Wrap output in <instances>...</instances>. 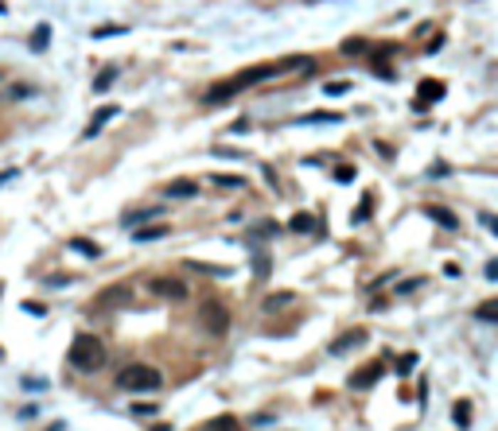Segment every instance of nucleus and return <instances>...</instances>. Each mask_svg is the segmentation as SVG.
Returning <instances> with one entry per match:
<instances>
[{
	"label": "nucleus",
	"mask_w": 498,
	"mask_h": 431,
	"mask_svg": "<svg viewBox=\"0 0 498 431\" xmlns=\"http://www.w3.org/2000/svg\"><path fill=\"white\" fill-rule=\"evenodd\" d=\"M105 346H102V338H94V334H78L74 338V346H70V366L74 369H82V373H97L105 366Z\"/></svg>",
	"instance_id": "nucleus-1"
},
{
	"label": "nucleus",
	"mask_w": 498,
	"mask_h": 431,
	"mask_svg": "<svg viewBox=\"0 0 498 431\" xmlns=\"http://www.w3.org/2000/svg\"><path fill=\"white\" fill-rule=\"evenodd\" d=\"M280 70H285V62H280V66H257V70H245V74H238V78H230V82H222V86H214L211 94H206V102H211V105H218V102H230V97H234L238 89H245V86H257V82L272 78V74H280Z\"/></svg>",
	"instance_id": "nucleus-2"
},
{
	"label": "nucleus",
	"mask_w": 498,
	"mask_h": 431,
	"mask_svg": "<svg viewBox=\"0 0 498 431\" xmlns=\"http://www.w3.org/2000/svg\"><path fill=\"white\" fill-rule=\"evenodd\" d=\"M117 385L124 388V393H156V388L164 385V377H160V369H152V366H124L121 369V377H117Z\"/></svg>",
	"instance_id": "nucleus-3"
},
{
	"label": "nucleus",
	"mask_w": 498,
	"mask_h": 431,
	"mask_svg": "<svg viewBox=\"0 0 498 431\" xmlns=\"http://www.w3.org/2000/svg\"><path fill=\"white\" fill-rule=\"evenodd\" d=\"M129 300H132V288L129 284H110V288H102V292L90 300V311H94V315H110V311L124 307Z\"/></svg>",
	"instance_id": "nucleus-4"
},
{
	"label": "nucleus",
	"mask_w": 498,
	"mask_h": 431,
	"mask_svg": "<svg viewBox=\"0 0 498 431\" xmlns=\"http://www.w3.org/2000/svg\"><path fill=\"white\" fill-rule=\"evenodd\" d=\"M198 315H203V327L206 330H211V334H226V330H230V311L226 307H222V303H203V311H198Z\"/></svg>",
	"instance_id": "nucleus-5"
},
{
	"label": "nucleus",
	"mask_w": 498,
	"mask_h": 431,
	"mask_svg": "<svg viewBox=\"0 0 498 431\" xmlns=\"http://www.w3.org/2000/svg\"><path fill=\"white\" fill-rule=\"evenodd\" d=\"M148 292L160 295V300H171V303H176V300H187L191 288L179 284V280H152V284H148Z\"/></svg>",
	"instance_id": "nucleus-6"
},
{
	"label": "nucleus",
	"mask_w": 498,
	"mask_h": 431,
	"mask_svg": "<svg viewBox=\"0 0 498 431\" xmlns=\"http://www.w3.org/2000/svg\"><path fill=\"white\" fill-rule=\"evenodd\" d=\"M440 97H444V82L425 78V82H420V89H417V109H428V105L440 102Z\"/></svg>",
	"instance_id": "nucleus-7"
},
{
	"label": "nucleus",
	"mask_w": 498,
	"mask_h": 431,
	"mask_svg": "<svg viewBox=\"0 0 498 431\" xmlns=\"http://www.w3.org/2000/svg\"><path fill=\"white\" fill-rule=\"evenodd\" d=\"M425 214H428V218H433V222H436V226H440V229H460V218H455V214H452V210H444V206H428V210H425Z\"/></svg>",
	"instance_id": "nucleus-8"
},
{
	"label": "nucleus",
	"mask_w": 498,
	"mask_h": 431,
	"mask_svg": "<svg viewBox=\"0 0 498 431\" xmlns=\"http://www.w3.org/2000/svg\"><path fill=\"white\" fill-rule=\"evenodd\" d=\"M117 113H121L117 105H105V109H97V117L90 121V129L82 132V136H86V140H90V136H97V132H102V124H105V121H113V117H117Z\"/></svg>",
	"instance_id": "nucleus-9"
},
{
	"label": "nucleus",
	"mask_w": 498,
	"mask_h": 431,
	"mask_svg": "<svg viewBox=\"0 0 498 431\" xmlns=\"http://www.w3.org/2000/svg\"><path fill=\"white\" fill-rule=\"evenodd\" d=\"M378 377H381V366H362V369L351 377V388H370Z\"/></svg>",
	"instance_id": "nucleus-10"
},
{
	"label": "nucleus",
	"mask_w": 498,
	"mask_h": 431,
	"mask_svg": "<svg viewBox=\"0 0 498 431\" xmlns=\"http://www.w3.org/2000/svg\"><path fill=\"white\" fill-rule=\"evenodd\" d=\"M359 342H366V330H346L343 338H339L335 346H331V354H343V350H354Z\"/></svg>",
	"instance_id": "nucleus-11"
},
{
	"label": "nucleus",
	"mask_w": 498,
	"mask_h": 431,
	"mask_svg": "<svg viewBox=\"0 0 498 431\" xmlns=\"http://www.w3.org/2000/svg\"><path fill=\"white\" fill-rule=\"evenodd\" d=\"M198 431H238V420L226 412V416H214V420H206V424L198 427Z\"/></svg>",
	"instance_id": "nucleus-12"
},
{
	"label": "nucleus",
	"mask_w": 498,
	"mask_h": 431,
	"mask_svg": "<svg viewBox=\"0 0 498 431\" xmlns=\"http://www.w3.org/2000/svg\"><path fill=\"white\" fill-rule=\"evenodd\" d=\"M191 272H203V276H230L226 264H203V261H187Z\"/></svg>",
	"instance_id": "nucleus-13"
},
{
	"label": "nucleus",
	"mask_w": 498,
	"mask_h": 431,
	"mask_svg": "<svg viewBox=\"0 0 498 431\" xmlns=\"http://www.w3.org/2000/svg\"><path fill=\"white\" fill-rule=\"evenodd\" d=\"M195 195H198V187L191 179H179V183L168 187V198H195Z\"/></svg>",
	"instance_id": "nucleus-14"
},
{
	"label": "nucleus",
	"mask_w": 498,
	"mask_h": 431,
	"mask_svg": "<svg viewBox=\"0 0 498 431\" xmlns=\"http://www.w3.org/2000/svg\"><path fill=\"white\" fill-rule=\"evenodd\" d=\"M280 234V226L277 222H261V226H253L249 229V237H253V241H265V237H277Z\"/></svg>",
	"instance_id": "nucleus-15"
},
{
	"label": "nucleus",
	"mask_w": 498,
	"mask_h": 431,
	"mask_svg": "<svg viewBox=\"0 0 498 431\" xmlns=\"http://www.w3.org/2000/svg\"><path fill=\"white\" fill-rule=\"evenodd\" d=\"M70 249L82 256H102V249H97L94 241H86V237H70Z\"/></svg>",
	"instance_id": "nucleus-16"
},
{
	"label": "nucleus",
	"mask_w": 498,
	"mask_h": 431,
	"mask_svg": "<svg viewBox=\"0 0 498 431\" xmlns=\"http://www.w3.org/2000/svg\"><path fill=\"white\" fill-rule=\"evenodd\" d=\"M214 187H222V190H238V187H245V179H242V175H214Z\"/></svg>",
	"instance_id": "nucleus-17"
},
{
	"label": "nucleus",
	"mask_w": 498,
	"mask_h": 431,
	"mask_svg": "<svg viewBox=\"0 0 498 431\" xmlns=\"http://www.w3.org/2000/svg\"><path fill=\"white\" fill-rule=\"evenodd\" d=\"M164 234H168V226H152V229H137L132 237H137V241H156V237H164Z\"/></svg>",
	"instance_id": "nucleus-18"
},
{
	"label": "nucleus",
	"mask_w": 498,
	"mask_h": 431,
	"mask_svg": "<svg viewBox=\"0 0 498 431\" xmlns=\"http://www.w3.org/2000/svg\"><path fill=\"white\" fill-rule=\"evenodd\" d=\"M285 303H292V292H277V295H269V300H265V311H277V307H285Z\"/></svg>",
	"instance_id": "nucleus-19"
},
{
	"label": "nucleus",
	"mask_w": 498,
	"mask_h": 431,
	"mask_svg": "<svg viewBox=\"0 0 498 431\" xmlns=\"http://www.w3.org/2000/svg\"><path fill=\"white\" fill-rule=\"evenodd\" d=\"M452 416H455V424H460V427H467V424H471V404H467V400H460Z\"/></svg>",
	"instance_id": "nucleus-20"
},
{
	"label": "nucleus",
	"mask_w": 498,
	"mask_h": 431,
	"mask_svg": "<svg viewBox=\"0 0 498 431\" xmlns=\"http://www.w3.org/2000/svg\"><path fill=\"white\" fill-rule=\"evenodd\" d=\"M47 39H51V28H47V23H39V28H36V39H31V47H36V51H43Z\"/></svg>",
	"instance_id": "nucleus-21"
},
{
	"label": "nucleus",
	"mask_w": 498,
	"mask_h": 431,
	"mask_svg": "<svg viewBox=\"0 0 498 431\" xmlns=\"http://www.w3.org/2000/svg\"><path fill=\"white\" fill-rule=\"evenodd\" d=\"M475 315H479L483 322H494V319H498V303H494V300H487V303H483V307H479Z\"/></svg>",
	"instance_id": "nucleus-22"
},
{
	"label": "nucleus",
	"mask_w": 498,
	"mask_h": 431,
	"mask_svg": "<svg viewBox=\"0 0 498 431\" xmlns=\"http://www.w3.org/2000/svg\"><path fill=\"white\" fill-rule=\"evenodd\" d=\"M312 214H296V218H292V229H296V234H308V229H312Z\"/></svg>",
	"instance_id": "nucleus-23"
},
{
	"label": "nucleus",
	"mask_w": 498,
	"mask_h": 431,
	"mask_svg": "<svg viewBox=\"0 0 498 431\" xmlns=\"http://www.w3.org/2000/svg\"><path fill=\"white\" fill-rule=\"evenodd\" d=\"M253 272H257V276H269V256H265V253H253Z\"/></svg>",
	"instance_id": "nucleus-24"
},
{
	"label": "nucleus",
	"mask_w": 498,
	"mask_h": 431,
	"mask_svg": "<svg viewBox=\"0 0 498 431\" xmlns=\"http://www.w3.org/2000/svg\"><path fill=\"white\" fill-rule=\"evenodd\" d=\"M113 78H117V70L110 66V70H102V78L94 82V89H110V86H113Z\"/></svg>",
	"instance_id": "nucleus-25"
},
{
	"label": "nucleus",
	"mask_w": 498,
	"mask_h": 431,
	"mask_svg": "<svg viewBox=\"0 0 498 431\" xmlns=\"http://www.w3.org/2000/svg\"><path fill=\"white\" fill-rule=\"evenodd\" d=\"M110 36H124V28H94V39H110Z\"/></svg>",
	"instance_id": "nucleus-26"
},
{
	"label": "nucleus",
	"mask_w": 498,
	"mask_h": 431,
	"mask_svg": "<svg viewBox=\"0 0 498 431\" xmlns=\"http://www.w3.org/2000/svg\"><path fill=\"white\" fill-rule=\"evenodd\" d=\"M323 89H327V94L335 97V94H346V89H351V82H327Z\"/></svg>",
	"instance_id": "nucleus-27"
},
{
	"label": "nucleus",
	"mask_w": 498,
	"mask_h": 431,
	"mask_svg": "<svg viewBox=\"0 0 498 431\" xmlns=\"http://www.w3.org/2000/svg\"><path fill=\"white\" fill-rule=\"evenodd\" d=\"M335 179H339V183H351V179H354V168H351V163H346V168H339Z\"/></svg>",
	"instance_id": "nucleus-28"
},
{
	"label": "nucleus",
	"mask_w": 498,
	"mask_h": 431,
	"mask_svg": "<svg viewBox=\"0 0 498 431\" xmlns=\"http://www.w3.org/2000/svg\"><path fill=\"white\" fill-rule=\"evenodd\" d=\"M343 51L346 55H359V51H366V43H362V39H351V43H343Z\"/></svg>",
	"instance_id": "nucleus-29"
},
{
	"label": "nucleus",
	"mask_w": 498,
	"mask_h": 431,
	"mask_svg": "<svg viewBox=\"0 0 498 431\" xmlns=\"http://www.w3.org/2000/svg\"><path fill=\"white\" fill-rule=\"evenodd\" d=\"M366 214H370V195L362 198V206H359V210H354V222H366Z\"/></svg>",
	"instance_id": "nucleus-30"
},
{
	"label": "nucleus",
	"mask_w": 498,
	"mask_h": 431,
	"mask_svg": "<svg viewBox=\"0 0 498 431\" xmlns=\"http://www.w3.org/2000/svg\"><path fill=\"white\" fill-rule=\"evenodd\" d=\"M152 214H156V210H137V214H129V218H124V222H129V226H137V222L152 218Z\"/></svg>",
	"instance_id": "nucleus-31"
},
{
	"label": "nucleus",
	"mask_w": 498,
	"mask_h": 431,
	"mask_svg": "<svg viewBox=\"0 0 498 431\" xmlns=\"http://www.w3.org/2000/svg\"><path fill=\"white\" fill-rule=\"evenodd\" d=\"M156 431H171V427H168V424H160V427H156Z\"/></svg>",
	"instance_id": "nucleus-32"
},
{
	"label": "nucleus",
	"mask_w": 498,
	"mask_h": 431,
	"mask_svg": "<svg viewBox=\"0 0 498 431\" xmlns=\"http://www.w3.org/2000/svg\"><path fill=\"white\" fill-rule=\"evenodd\" d=\"M0 12H4V0H0Z\"/></svg>",
	"instance_id": "nucleus-33"
},
{
	"label": "nucleus",
	"mask_w": 498,
	"mask_h": 431,
	"mask_svg": "<svg viewBox=\"0 0 498 431\" xmlns=\"http://www.w3.org/2000/svg\"><path fill=\"white\" fill-rule=\"evenodd\" d=\"M0 82H4V74H0Z\"/></svg>",
	"instance_id": "nucleus-34"
}]
</instances>
